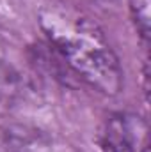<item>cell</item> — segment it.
<instances>
[{
  "label": "cell",
  "mask_w": 151,
  "mask_h": 152,
  "mask_svg": "<svg viewBox=\"0 0 151 152\" xmlns=\"http://www.w3.org/2000/svg\"><path fill=\"white\" fill-rule=\"evenodd\" d=\"M39 23L61 60L89 87L117 96L123 88V67L100 27L70 7L48 5Z\"/></svg>",
  "instance_id": "1"
},
{
  "label": "cell",
  "mask_w": 151,
  "mask_h": 152,
  "mask_svg": "<svg viewBox=\"0 0 151 152\" xmlns=\"http://www.w3.org/2000/svg\"><path fill=\"white\" fill-rule=\"evenodd\" d=\"M146 124L133 115L115 113L107 118L101 131L103 152H139L146 142ZM144 145V143H142Z\"/></svg>",
  "instance_id": "2"
},
{
  "label": "cell",
  "mask_w": 151,
  "mask_h": 152,
  "mask_svg": "<svg viewBox=\"0 0 151 152\" xmlns=\"http://www.w3.org/2000/svg\"><path fill=\"white\" fill-rule=\"evenodd\" d=\"M23 90L20 73L4 58H0V108H9L16 103Z\"/></svg>",
  "instance_id": "3"
},
{
  "label": "cell",
  "mask_w": 151,
  "mask_h": 152,
  "mask_svg": "<svg viewBox=\"0 0 151 152\" xmlns=\"http://www.w3.org/2000/svg\"><path fill=\"white\" fill-rule=\"evenodd\" d=\"M130 14L142 41L150 39V0H130Z\"/></svg>",
  "instance_id": "4"
},
{
  "label": "cell",
  "mask_w": 151,
  "mask_h": 152,
  "mask_svg": "<svg viewBox=\"0 0 151 152\" xmlns=\"http://www.w3.org/2000/svg\"><path fill=\"white\" fill-rule=\"evenodd\" d=\"M139 152H150V145H148V142L141 147V151H139Z\"/></svg>",
  "instance_id": "5"
}]
</instances>
